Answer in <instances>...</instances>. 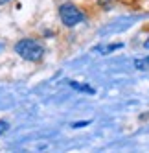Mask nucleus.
I'll return each mask as SVG.
<instances>
[{
	"mask_svg": "<svg viewBox=\"0 0 149 153\" xmlns=\"http://www.w3.org/2000/svg\"><path fill=\"white\" fill-rule=\"evenodd\" d=\"M15 52L26 61H41L44 56V46L35 39H22L15 45Z\"/></svg>",
	"mask_w": 149,
	"mask_h": 153,
	"instance_id": "obj_1",
	"label": "nucleus"
},
{
	"mask_svg": "<svg viewBox=\"0 0 149 153\" xmlns=\"http://www.w3.org/2000/svg\"><path fill=\"white\" fill-rule=\"evenodd\" d=\"M59 15H61L63 24L68 26V28L79 24L81 20L85 19V17H83V13H81V11H79V9L74 6V4H63V6L59 7Z\"/></svg>",
	"mask_w": 149,
	"mask_h": 153,
	"instance_id": "obj_2",
	"label": "nucleus"
},
{
	"mask_svg": "<svg viewBox=\"0 0 149 153\" xmlns=\"http://www.w3.org/2000/svg\"><path fill=\"white\" fill-rule=\"evenodd\" d=\"M68 85L72 87V89H76V91H81V92H87V94H94V89L89 85H81L77 81H68Z\"/></svg>",
	"mask_w": 149,
	"mask_h": 153,
	"instance_id": "obj_3",
	"label": "nucleus"
},
{
	"mask_svg": "<svg viewBox=\"0 0 149 153\" xmlns=\"http://www.w3.org/2000/svg\"><path fill=\"white\" fill-rule=\"evenodd\" d=\"M134 67H136L138 70H145V68H149V56L144 57V59H136V61H134Z\"/></svg>",
	"mask_w": 149,
	"mask_h": 153,
	"instance_id": "obj_4",
	"label": "nucleus"
},
{
	"mask_svg": "<svg viewBox=\"0 0 149 153\" xmlns=\"http://www.w3.org/2000/svg\"><path fill=\"white\" fill-rule=\"evenodd\" d=\"M118 48H122V45H109V46L101 48V53H109V52H114V50H118Z\"/></svg>",
	"mask_w": 149,
	"mask_h": 153,
	"instance_id": "obj_5",
	"label": "nucleus"
},
{
	"mask_svg": "<svg viewBox=\"0 0 149 153\" xmlns=\"http://www.w3.org/2000/svg\"><path fill=\"white\" fill-rule=\"evenodd\" d=\"M7 129H9V124L6 122V120H0V135H4Z\"/></svg>",
	"mask_w": 149,
	"mask_h": 153,
	"instance_id": "obj_6",
	"label": "nucleus"
},
{
	"mask_svg": "<svg viewBox=\"0 0 149 153\" xmlns=\"http://www.w3.org/2000/svg\"><path fill=\"white\" fill-rule=\"evenodd\" d=\"M89 124H90V120H85V122H76L72 127L74 129H79V127H85V126H89Z\"/></svg>",
	"mask_w": 149,
	"mask_h": 153,
	"instance_id": "obj_7",
	"label": "nucleus"
},
{
	"mask_svg": "<svg viewBox=\"0 0 149 153\" xmlns=\"http://www.w3.org/2000/svg\"><path fill=\"white\" fill-rule=\"evenodd\" d=\"M144 46H145V48H149V41H145V42H144Z\"/></svg>",
	"mask_w": 149,
	"mask_h": 153,
	"instance_id": "obj_8",
	"label": "nucleus"
},
{
	"mask_svg": "<svg viewBox=\"0 0 149 153\" xmlns=\"http://www.w3.org/2000/svg\"><path fill=\"white\" fill-rule=\"evenodd\" d=\"M9 2V0H0V4H7Z\"/></svg>",
	"mask_w": 149,
	"mask_h": 153,
	"instance_id": "obj_9",
	"label": "nucleus"
}]
</instances>
